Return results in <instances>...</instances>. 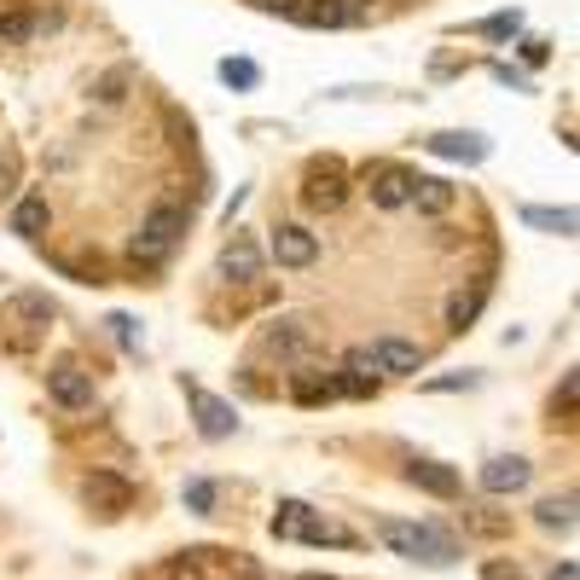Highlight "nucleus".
<instances>
[{"label":"nucleus","instance_id":"nucleus-21","mask_svg":"<svg viewBox=\"0 0 580 580\" xmlns=\"http://www.w3.org/2000/svg\"><path fill=\"white\" fill-rule=\"evenodd\" d=\"M522 227H540V232L569 238V232H575V210H540V203H522Z\"/></svg>","mask_w":580,"mask_h":580},{"label":"nucleus","instance_id":"nucleus-32","mask_svg":"<svg viewBox=\"0 0 580 580\" xmlns=\"http://www.w3.org/2000/svg\"><path fill=\"white\" fill-rule=\"evenodd\" d=\"M250 7L273 12V18H297V7H302V0H250Z\"/></svg>","mask_w":580,"mask_h":580},{"label":"nucleus","instance_id":"nucleus-34","mask_svg":"<svg viewBox=\"0 0 580 580\" xmlns=\"http://www.w3.org/2000/svg\"><path fill=\"white\" fill-rule=\"evenodd\" d=\"M476 383H482V378H470V371H465V378H436L430 389H476Z\"/></svg>","mask_w":580,"mask_h":580},{"label":"nucleus","instance_id":"nucleus-27","mask_svg":"<svg viewBox=\"0 0 580 580\" xmlns=\"http://www.w3.org/2000/svg\"><path fill=\"white\" fill-rule=\"evenodd\" d=\"M465 528H470V534H488V540H500L510 522H505V517H493L488 505H470V510H465Z\"/></svg>","mask_w":580,"mask_h":580},{"label":"nucleus","instance_id":"nucleus-20","mask_svg":"<svg viewBox=\"0 0 580 580\" xmlns=\"http://www.w3.org/2000/svg\"><path fill=\"white\" fill-rule=\"evenodd\" d=\"M297 24L337 29V24H349V12H343V0H302V7H297Z\"/></svg>","mask_w":580,"mask_h":580},{"label":"nucleus","instance_id":"nucleus-17","mask_svg":"<svg viewBox=\"0 0 580 580\" xmlns=\"http://www.w3.org/2000/svg\"><path fill=\"white\" fill-rule=\"evenodd\" d=\"M430 151L436 157H458V163H482L488 157L482 134H430Z\"/></svg>","mask_w":580,"mask_h":580},{"label":"nucleus","instance_id":"nucleus-24","mask_svg":"<svg viewBox=\"0 0 580 580\" xmlns=\"http://www.w3.org/2000/svg\"><path fill=\"white\" fill-rule=\"evenodd\" d=\"M128 88H134V64H116V71L99 76V105H123Z\"/></svg>","mask_w":580,"mask_h":580},{"label":"nucleus","instance_id":"nucleus-10","mask_svg":"<svg viewBox=\"0 0 580 580\" xmlns=\"http://www.w3.org/2000/svg\"><path fill=\"white\" fill-rule=\"evenodd\" d=\"M378 366H371V349H354L349 361H343V371H331V389L337 395H354V401H371L378 395Z\"/></svg>","mask_w":580,"mask_h":580},{"label":"nucleus","instance_id":"nucleus-15","mask_svg":"<svg viewBox=\"0 0 580 580\" xmlns=\"http://www.w3.org/2000/svg\"><path fill=\"white\" fill-rule=\"evenodd\" d=\"M406 203H413L418 215H447L453 210V186L441 175H413V192H406Z\"/></svg>","mask_w":580,"mask_h":580},{"label":"nucleus","instance_id":"nucleus-8","mask_svg":"<svg viewBox=\"0 0 580 580\" xmlns=\"http://www.w3.org/2000/svg\"><path fill=\"white\" fill-rule=\"evenodd\" d=\"M371 366H378V378H418L424 349L406 343V337H378V343H371Z\"/></svg>","mask_w":580,"mask_h":580},{"label":"nucleus","instance_id":"nucleus-18","mask_svg":"<svg viewBox=\"0 0 580 580\" xmlns=\"http://www.w3.org/2000/svg\"><path fill=\"white\" fill-rule=\"evenodd\" d=\"M482 302H488V285L458 290V297L447 302V331H470V326H476V314H482Z\"/></svg>","mask_w":580,"mask_h":580},{"label":"nucleus","instance_id":"nucleus-5","mask_svg":"<svg viewBox=\"0 0 580 580\" xmlns=\"http://www.w3.org/2000/svg\"><path fill=\"white\" fill-rule=\"evenodd\" d=\"M81 500H88L99 517H123V510L134 505V482L116 470H93L88 482H81Z\"/></svg>","mask_w":580,"mask_h":580},{"label":"nucleus","instance_id":"nucleus-19","mask_svg":"<svg viewBox=\"0 0 580 580\" xmlns=\"http://www.w3.org/2000/svg\"><path fill=\"white\" fill-rule=\"evenodd\" d=\"M534 522L545 528V534H569V528H575V493H563V500H540Z\"/></svg>","mask_w":580,"mask_h":580},{"label":"nucleus","instance_id":"nucleus-2","mask_svg":"<svg viewBox=\"0 0 580 580\" xmlns=\"http://www.w3.org/2000/svg\"><path fill=\"white\" fill-rule=\"evenodd\" d=\"M180 232H186V210H180V203H151L146 220H140V232H134V262H163V255L180 244Z\"/></svg>","mask_w":580,"mask_h":580},{"label":"nucleus","instance_id":"nucleus-28","mask_svg":"<svg viewBox=\"0 0 580 580\" xmlns=\"http://www.w3.org/2000/svg\"><path fill=\"white\" fill-rule=\"evenodd\" d=\"M220 81H227V88H255L262 71H255L250 59H227V64H220Z\"/></svg>","mask_w":580,"mask_h":580},{"label":"nucleus","instance_id":"nucleus-9","mask_svg":"<svg viewBox=\"0 0 580 580\" xmlns=\"http://www.w3.org/2000/svg\"><path fill=\"white\" fill-rule=\"evenodd\" d=\"M273 262L279 267H314L319 262V238L308 227H297V220H285V227H273Z\"/></svg>","mask_w":580,"mask_h":580},{"label":"nucleus","instance_id":"nucleus-11","mask_svg":"<svg viewBox=\"0 0 580 580\" xmlns=\"http://www.w3.org/2000/svg\"><path fill=\"white\" fill-rule=\"evenodd\" d=\"M262 349L279 354V361H308V354H314V337H308L302 319H273V326L262 331Z\"/></svg>","mask_w":580,"mask_h":580},{"label":"nucleus","instance_id":"nucleus-12","mask_svg":"<svg viewBox=\"0 0 580 580\" xmlns=\"http://www.w3.org/2000/svg\"><path fill=\"white\" fill-rule=\"evenodd\" d=\"M406 482L418 493H430V500H458V470L441 465V458H413V465H406Z\"/></svg>","mask_w":580,"mask_h":580},{"label":"nucleus","instance_id":"nucleus-3","mask_svg":"<svg viewBox=\"0 0 580 580\" xmlns=\"http://www.w3.org/2000/svg\"><path fill=\"white\" fill-rule=\"evenodd\" d=\"M302 203H308L314 215H337L349 203V175L337 157H314L308 175H302Z\"/></svg>","mask_w":580,"mask_h":580},{"label":"nucleus","instance_id":"nucleus-4","mask_svg":"<svg viewBox=\"0 0 580 580\" xmlns=\"http://www.w3.org/2000/svg\"><path fill=\"white\" fill-rule=\"evenodd\" d=\"M186 401H192V413H198V436L203 441H227L238 430V413H232V401H220L210 395L203 383H186Z\"/></svg>","mask_w":580,"mask_h":580},{"label":"nucleus","instance_id":"nucleus-7","mask_svg":"<svg viewBox=\"0 0 580 580\" xmlns=\"http://www.w3.org/2000/svg\"><path fill=\"white\" fill-rule=\"evenodd\" d=\"M47 395H53L64 413H88V406H93V378H88L81 366L59 361L53 371H47Z\"/></svg>","mask_w":580,"mask_h":580},{"label":"nucleus","instance_id":"nucleus-23","mask_svg":"<svg viewBox=\"0 0 580 580\" xmlns=\"http://www.w3.org/2000/svg\"><path fill=\"white\" fill-rule=\"evenodd\" d=\"M290 395H297L302 406H319V401H331L337 389H331V371H297V383H290Z\"/></svg>","mask_w":580,"mask_h":580},{"label":"nucleus","instance_id":"nucleus-13","mask_svg":"<svg viewBox=\"0 0 580 580\" xmlns=\"http://www.w3.org/2000/svg\"><path fill=\"white\" fill-rule=\"evenodd\" d=\"M220 279L227 285H250V279H262V250L250 244V238H232L227 250H220Z\"/></svg>","mask_w":580,"mask_h":580},{"label":"nucleus","instance_id":"nucleus-6","mask_svg":"<svg viewBox=\"0 0 580 580\" xmlns=\"http://www.w3.org/2000/svg\"><path fill=\"white\" fill-rule=\"evenodd\" d=\"M366 192L378 210H406V192H413V168L401 163H366Z\"/></svg>","mask_w":580,"mask_h":580},{"label":"nucleus","instance_id":"nucleus-37","mask_svg":"<svg viewBox=\"0 0 580 580\" xmlns=\"http://www.w3.org/2000/svg\"><path fill=\"white\" fill-rule=\"evenodd\" d=\"M552 580H580V569H575V557H563L557 569H552Z\"/></svg>","mask_w":580,"mask_h":580},{"label":"nucleus","instance_id":"nucleus-25","mask_svg":"<svg viewBox=\"0 0 580 580\" xmlns=\"http://www.w3.org/2000/svg\"><path fill=\"white\" fill-rule=\"evenodd\" d=\"M215 552H180V557H168V580H210V569H203V563H210Z\"/></svg>","mask_w":580,"mask_h":580},{"label":"nucleus","instance_id":"nucleus-29","mask_svg":"<svg viewBox=\"0 0 580 580\" xmlns=\"http://www.w3.org/2000/svg\"><path fill=\"white\" fill-rule=\"evenodd\" d=\"M29 29H36V18H29V12H7V18H0V41H24L29 36Z\"/></svg>","mask_w":580,"mask_h":580},{"label":"nucleus","instance_id":"nucleus-30","mask_svg":"<svg viewBox=\"0 0 580 580\" xmlns=\"http://www.w3.org/2000/svg\"><path fill=\"white\" fill-rule=\"evenodd\" d=\"M517 29H522V12H500V18L482 24V36H517Z\"/></svg>","mask_w":580,"mask_h":580},{"label":"nucleus","instance_id":"nucleus-14","mask_svg":"<svg viewBox=\"0 0 580 580\" xmlns=\"http://www.w3.org/2000/svg\"><path fill=\"white\" fill-rule=\"evenodd\" d=\"M528 476H534V465L517 458V453H505V458H488V465H482V488L488 493H522Z\"/></svg>","mask_w":580,"mask_h":580},{"label":"nucleus","instance_id":"nucleus-1","mask_svg":"<svg viewBox=\"0 0 580 580\" xmlns=\"http://www.w3.org/2000/svg\"><path fill=\"white\" fill-rule=\"evenodd\" d=\"M378 540L389 545L395 557H424V563H453L458 557V540L453 534H441V528L430 522H401V517H383L378 522Z\"/></svg>","mask_w":580,"mask_h":580},{"label":"nucleus","instance_id":"nucleus-26","mask_svg":"<svg viewBox=\"0 0 580 580\" xmlns=\"http://www.w3.org/2000/svg\"><path fill=\"white\" fill-rule=\"evenodd\" d=\"M215 482H210V476H192V482H186V510H198V517H210V510H215Z\"/></svg>","mask_w":580,"mask_h":580},{"label":"nucleus","instance_id":"nucleus-35","mask_svg":"<svg viewBox=\"0 0 580 580\" xmlns=\"http://www.w3.org/2000/svg\"><path fill=\"white\" fill-rule=\"evenodd\" d=\"M111 326H116V337H123V349H134V319H128V314H116Z\"/></svg>","mask_w":580,"mask_h":580},{"label":"nucleus","instance_id":"nucleus-33","mask_svg":"<svg viewBox=\"0 0 580 580\" xmlns=\"http://www.w3.org/2000/svg\"><path fill=\"white\" fill-rule=\"evenodd\" d=\"M575 395H580V378L569 371V378H563V395H557V406H563V418H575Z\"/></svg>","mask_w":580,"mask_h":580},{"label":"nucleus","instance_id":"nucleus-38","mask_svg":"<svg viewBox=\"0 0 580 580\" xmlns=\"http://www.w3.org/2000/svg\"><path fill=\"white\" fill-rule=\"evenodd\" d=\"M302 580H337V575H302Z\"/></svg>","mask_w":580,"mask_h":580},{"label":"nucleus","instance_id":"nucleus-16","mask_svg":"<svg viewBox=\"0 0 580 580\" xmlns=\"http://www.w3.org/2000/svg\"><path fill=\"white\" fill-rule=\"evenodd\" d=\"M47 220H53V210H47V198H41V192H29V198L12 203V232H18V238H41V232H47Z\"/></svg>","mask_w":580,"mask_h":580},{"label":"nucleus","instance_id":"nucleus-31","mask_svg":"<svg viewBox=\"0 0 580 580\" xmlns=\"http://www.w3.org/2000/svg\"><path fill=\"white\" fill-rule=\"evenodd\" d=\"M482 580H522V569L505 563V557H493V563H482Z\"/></svg>","mask_w":580,"mask_h":580},{"label":"nucleus","instance_id":"nucleus-36","mask_svg":"<svg viewBox=\"0 0 580 580\" xmlns=\"http://www.w3.org/2000/svg\"><path fill=\"white\" fill-rule=\"evenodd\" d=\"M522 59L528 64H545V41H522Z\"/></svg>","mask_w":580,"mask_h":580},{"label":"nucleus","instance_id":"nucleus-22","mask_svg":"<svg viewBox=\"0 0 580 580\" xmlns=\"http://www.w3.org/2000/svg\"><path fill=\"white\" fill-rule=\"evenodd\" d=\"M308 517H314V510L302 505V500H279V510H273V534H279V540H302Z\"/></svg>","mask_w":580,"mask_h":580}]
</instances>
